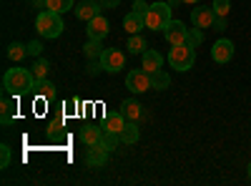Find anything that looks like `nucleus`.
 <instances>
[{"mask_svg": "<svg viewBox=\"0 0 251 186\" xmlns=\"http://www.w3.org/2000/svg\"><path fill=\"white\" fill-rule=\"evenodd\" d=\"M33 86H35V76H33L28 68H10V71L3 76V88H5L10 96L30 93Z\"/></svg>", "mask_w": 251, "mask_h": 186, "instance_id": "1", "label": "nucleus"}, {"mask_svg": "<svg viewBox=\"0 0 251 186\" xmlns=\"http://www.w3.org/2000/svg\"><path fill=\"white\" fill-rule=\"evenodd\" d=\"M35 28H38L40 38H50V40H55L58 35H63V30H66V23H63L60 13L40 10L38 18H35Z\"/></svg>", "mask_w": 251, "mask_h": 186, "instance_id": "2", "label": "nucleus"}, {"mask_svg": "<svg viewBox=\"0 0 251 186\" xmlns=\"http://www.w3.org/2000/svg\"><path fill=\"white\" fill-rule=\"evenodd\" d=\"M143 20H146V28L149 30H166L169 28V23H171V5L169 3H151V8H149V13L143 15Z\"/></svg>", "mask_w": 251, "mask_h": 186, "instance_id": "3", "label": "nucleus"}, {"mask_svg": "<svg viewBox=\"0 0 251 186\" xmlns=\"http://www.w3.org/2000/svg\"><path fill=\"white\" fill-rule=\"evenodd\" d=\"M169 63H171V68H176V71H188V68H194V63H196V48H191L188 43H181V46H171V51H169Z\"/></svg>", "mask_w": 251, "mask_h": 186, "instance_id": "4", "label": "nucleus"}, {"mask_svg": "<svg viewBox=\"0 0 251 186\" xmlns=\"http://www.w3.org/2000/svg\"><path fill=\"white\" fill-rule=\"evenodd\" d=\"M126 88H128L131 93H146V91H151V73L149 71H131L128 76H126Z\"/></svg>", "mask_w": 251, "mask_h": 186, "instance_id": "5", "label": "nucleus"}, {"mask_svg": "<svg viewBox=\"0 0 251 186\" xmlns=\"http://www.w3.org/2000/svg\"><path fill=\"white\" fill-rule=\"evenodd\" d=\"M100 66L106 73H118L123 66H126V55L118 51V48H106L100 55Z\"/></svg>", "mask_w": 251, "mask_h": 186, "instance_id": "6", "label": "nucleus"}, {"mask_svg": "<svg viewBox=\"0 0 251 186\" xmlns=\"http://www.w3.org/2000/svg\"><path fill=\"white\" fill-rule=\"evenodd\" d=\"M214 20H216V13H214L211 5H196V8L191 10V23H194L196 28H201V30L214 28Z\"/></svg>", "mask_w": 251, "mask_h": 186, "instance_id": "7", "label": "nucleus"}, {"mask_svg": "<svg viewBox=\"0 0 251 186\" xmlns=\"http://www.w3.org/2000/svg\"><path fill=\"white\" fill-rule=\"evenodd\" d=\"M211 58L216 60V63H231V58H234V43L228 38H221V40H216L214 43V48H211Z\"/></svg>", "mask_w": 251, "mask_h": 186, "instance_id": "8", "label": "nucleus"}, {"mask_svg": "<svg viewBox=\"0 0 251 186\" xmlns=\"http://www.w3.org/2000/svg\"><path fill=\"white\" fill-rule=\"evenodd\" d=\"M88 28H86V33H88V40H103L108 35V30H111V23L103 15H96V18H91L88 23H86Z\"/></svg>", "mask_w": 251, "mask_h": 186, "instance_id": "9", "label": "nucleus"}, {"mask_svg": "<svg viewBox=\"0 0 251 186\" xmlns=\"http://www.w3.org/2000/svg\"><path fill=\"white\" fill-rule=\"evenodd\" d=\"M108 149L100 146V143H96V146H88V154H86V166L88 169H100L108 163Z\"/></svg>", "mask_w": 251, "mask_h": 186, "instance_id": "10", "label": "nucleus"}, {"mask_svg": "<svg viewBox=\"0 0 251 186\" xmlns=\"http://www.w3.org/2000/svg\"><path fill=\"white\" fill-rule=\"evenodd\" d=\"M163 38L169 40L171 46H181V43H186V38H188V28L181 23V20H171L169 28L163 30Z\"/></svg>", "mask_w": 251, "mask_h": 186, "instance_id": "11", "label": "nucleus"}, {"mask_svg": "<svg viewBox=\"0 0 251 186\" xmlns=\"http://www.w3.org/2000/svg\"><path fill=\"white\" fill-rule=\"evenodd\" d=\"M161 66H163V55H161L156 48H146V51L141 53V68H143V71L156 73V71H161Z\"/></svg>", "mask_w": 251, "mask_h": 186, "instance_id": "12", "label": "nucleus"}, {"mask_svg": "<svg viewBox=\"0 0 251 186\" xmlns=\"http://www.w3.org/2000/svg\"><path fill=\"white\" fill-rule=\"evenodd\" d=\"M100 3H98V0H83V3H78L73 10H75V18L78 20H86V23H88V20L91 18H96V15H100Z\"/></svg>", "mask_w": 251, "mask_h": 186, "instance_id": "13", "label": "nucleus"}, {"mask_svg": "<svg viewBox=\"0 0 251 186\" xmlns=\"http://www.w3.org/2000/svg\"><path fill=\"white\" fill-rule=\"evenodd\" d=\"M126 123H128V121H126V116L121 111H116V113H106V118H103L100 126H103V131H113V133L121 136V131L126 129Z\"/></svg>", "mask_w": 251, "mask_h": 186, "instance_id": "14", "label": "nucleus"}, {"mask_svg": "<svg viewBox=\"0 0 251 186\" xmlns=\"http://www.w3.org/2000/svg\"><path fill=\"white\" fill-rule=\"evenodd\" d=\"M100 138H103V126H83L80 129V141L86 146H96V143H100Z\"/></svg>", "mask_w": 251, "mask_h": 186, "instance_id": "15", "label": "nucleus"}, {"mask_svg": "<svg viewBox=\"0 0 251 186\" xmlns=\"http://www.w3.org/2000/svg\"><path fill=\"white\" fill-rule=\"evenodd\" d=\"M121 113L126 116V121H138L141 118V103L136 98H126L121 103Z\"/></svg>", "mask_w": 251, "mask_h": 186, "instance_id": "16", "label": "nucleus"}, {"mask_svg": "<svg viewBox=\"0 0 251 186\" xmlns=\"http://www.w3.org/2000/svg\"><path fill=\"white\" fill-rule=\"evenodd\" d=\"M123 28L128 30L131 35H133V33H141V30L146 28V20H143V15H138V13H133V10H131L128 15L123 18Z\"/></svg>", "mask_w": 251, "mask_h": 186, "instance_id": "17", "label": "nucleus"}, {"mask_svg": "<svg viewBox=\"0 0 251 186\" xmlns=\"http://www.w3.org/2000/svg\"><path fill=\"white\" fill-rule=\"evenodd\" d=\"M151 86H153L156 91H166V88L171 86V76L166 73L163 68H161V71H156V73H151Z\"/></svg>", "mask_w": 251, "mask_h": 186, "instance_id": "18", "label": "nucleus"}, {"mask_svg": "<svg viewBox=\"0 0 251 186\" xmlns=\"http://www.w3.org/2000/svg\"><path fill=\"white\" fill-rule=\"evenodd\" d=\"M33 91H35L38 96H43V98H53V93H55V83H50L48 78H38V80H35V86H33Z\"/></svg>", "mask_w": 251, "mask_h": 186, "instance_id": "19", "label": "nucleus"}, {"mask_svg": "<svg viewBox=\"0 0 251 186\" xmlns=\"http://www.w3.org/2000/svg\"><path fill=\"white\" fill-rule=\"evenodd\" d=\"M141 136V131L136 129V121H128L126 123V129L121 131V143H136Z\"/></svg>", "mask_w": 251, "mask_h": 186, "instance_id": "20", "label": "nucleus"}, {"mask_svg": "<svg viewBox=\"0 0 251 186\" xmlns=\"http://www.w3.org/2000/svg\"><path fill=\"white\" fill-rule=\"evenodd\" d=\"M103 51L106 48L100 46V40H88V43L83 46V53H86V58H91V60H100Z\"/></svg>", "mask_w": 251, "mask_h": 186, "instance_id": "21", "label": "nucleus"}, {"mask_svg": "<svg viewBox=\"0 0 251 186\" xmlns=\"http://www.w3.org/2000/svg\"><path fill=\"white\" fill-rule=\"evenodd\" d=\"M75 5H73V0H48V5H46V10H53V13H68V10H73Z\"/></svg>", "mask_w": 251, "mask_h": 186, "instance_id": "22", "label": "nucleus"}, {"mask_svg": "<svg viewBox=\"0 0 251 186\" xmlns=\"http://www.w3.org/2000/svg\"><path fill=\"white\" fill-rule=\"evenodd\" d=\"M146 48H149V43H146V40H143V35L141 33H133L131 38H128V53H143Z\"/></svg>", "mask_w": 251, "mask_h": 186, "instance_id": "23", "label": "nucleus"}, {"mask_svg": "<svg viewBox=\"0 0 251 186\" xmlns=\"http://www.w3.org/2000/svg\"><path fill=\"white\" fill-rule=\"evenodd\" d=\"M48 71H50V60H46V58H38L35 66L30 68V73L35 76V80L38 78H48Z\"/></svg>", "mask_w": 251, "mask_h": 186, "instance_id": "24", "label": "nucleus"}, {"mask_svg": "<svg viewBox=\"0 0 251 186\" xmlns=\"http://www.w3.org/2000/svg\"><path fill=\"white\" fill-rule=\"evenodd\" d=\"M25 55H28V46H23V43H10L8 46V58L15 60V63H18V60H23Z\"/></svg>", "mask_w": 251, "mask_h": 186, "instance_id": "25", "label": "nucleus"}, {"mask_svg": "<svg viewBox=\"0 0 251 186\" xmlns=\"http://www.w3.org/2000/svg\"><path fill=\"white\" fill-rule=\"evenodd\" d=\"M186 43L191 46V48H199L201 43H203V30L201 28H188V38H186Z\"/></svg>", "mask_w": 251, "mask_h": 186, "instance_id": "26", "label": "nucleus"}, {"mask_svg": "<svg viewBox=\"0 0 251 186\" xmlns=\"http://www.w3.org/2000/svg\"><path fill=\"white\" fill-rule=\"evenodd\" d=\"M121 143V136L113 133V131H103V138H100V146H106L108 151H113L116 146Z\"/></svg>", "mask_w": 251, "mask_h": 186, "instance_id": "27", "label": "nucleus"}, {"mask_svg": "<svg viewBox=\"0 0 251 186\" xmlns=\"http://www.w3.org/2000/svg\"><path fill=\"white\" fill-rule=\"evenodd\" d=\"M0 108H3V116H0V121H3V123H10V121H13V113H15V103H13L10 98H3Z\"/></svg>", "mask_w": 251, "mask_h": 186, "instance_id": "28", "label": "nucleus"}, {"mask_svg": "<svg viewBox=\"0 0 251 186\" xmlns=\"http://www.w3.org/2000/svg\"><path fill=\"white\" fill-rule=\"evenodd\" d=\"M211 8H214V13L216 15H228V10H231V0H214L211 3Z\"/></svg>", "mask_w": 251, "mask_h": 186, "instance_id": "29", "label": "nucleus"}, {"mask_svg": "<svg viewBox=\"0 0 251 186\" xmlns=\"http://www.w3.org/2000/svg\"><path fill=\"white\" fill-rule=\"evenodd\" d=\"M0 166H3V169L10 166V146H5V143L0 146Z\"/></svg>", "mask_w": 251, "mask_h": 186, "instance_id": "30", "label": "nucleus"}, {"mask_svg": "<svg viewBox=\"0 0 251 186\" xmlns=\"http://www.w3.org/2000/svg\"><path fill=\"white\" fill-rule=\"evenodd\" d=\"M40 53H43V43H40V40H30V43H28V55L38 58Z\"/></svg>", "mask_w": 251, "mask_h": 186, "instance_id": "31", "label": "nucleus"}, {"mask_svg": "<svg viewBox=\"0 0 251 186\" xmlns=\"http://www.w3.org/2000/svg\"><path fill=\"white\" fill-rule=\"evenodd\" d=\"M149 8H151V3H146V0H133V13L146 15V13H149Z\"/></svg>", "mask_w": 251, "mask_h": 186, "instance_id": "32", "label": "nucleus"}, {"mask_svg": "<svg viewBox=\"0 0 251 186\" xmlns=\"http://www.w3.org/2000/svg\"><path fill=\"white\" fill-rule=\"evenodd\" d=\"M100 71H103L100 60H91V63H88V68H86V73H88V76H98Z\"/></svg>", "mask_w": 251, "mask_h": 186, "instance_id": "33", "label": "nucleus"}, {"mask_svg": "<svg viewBox=\"0 0 251 186\" xmlns=\"http://www.w3.org/2000/svg\"><path fill=\"white\" fill-rule=\"evenodd\" d=\"M214 28H216V30H226V28H228V23H226V18H224V15H216Z\"/></svg>", "mask_w": 251, "mask_h": 186, "instance_id": "34", "label": "nucleus"}, {"mask_svg": "<svg viewBox=\"0 0 251 186\" xmlns=\"http://www.w3.org/2000/svg\"><path fill=\"white\" fill-rule=\"evenodd\" d=\"M98 3H100L103 8H116V5L121 3V0H98Z\"/></svg>", "mask_w": 251, "mask_h": 186, "instance_id": "35", "label": "nucleus"}, {"mask_svg": "<svg viewBox=\"0 0 251 186\" xmlns=\"http://www.w3.org/2000/svg\"><path fill=\"white\" fill-rule=\"evenodd\" d=\"M46 5H48V0H33V8H43L46 10Z\"/></svg>", "mask_w": 251, "mask_h": 186, "instance_id": "36", "label": "nucleus"}, {"mask_svg": "<svg viewBox=\"0 0 251 186\" xmlns=\"http://www.w3.org/2000/svg\"><path fill=\"white\" fill-rule=\"evenodd\" d=\"M181 3H186V5H199L201 0H181Z\"/></svg>", "mask_w": 251, "mask_h": 186, "instance_id": "37", "label": "nucleus"}, {"mask_svg": "<svg viewBox=\"0 0 251 186\" xmlns=\"http://www.w3.org/2000/svg\"><path fill=\"white\" fill-rule=\"evenodd\" d=\"M169 5H171V8H176V5H181V0H169Z\"/></svg>", "mask_w": 251, "mask_h": 186, "instance_id": "38", "label": "nucleus"}, {"mask_svg": "<svg viewBox=\"0 0 251 186\" xmlns=\"http://www.w3.org/2000/svg\"><path fill=\"white\" fill-rule=\"evenodd\" d=\"M249 179H251V163H249Z\"/></svg>", "mask_w": 251, "mask_h": 186, "instance_id": "39", "label": "nucleus"}]
</instances>
